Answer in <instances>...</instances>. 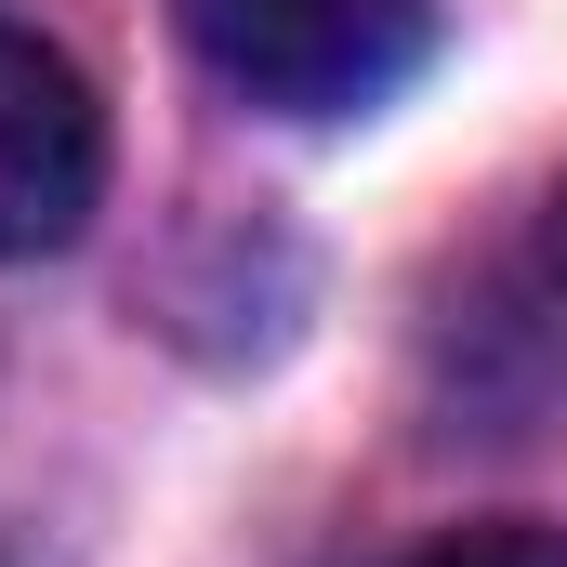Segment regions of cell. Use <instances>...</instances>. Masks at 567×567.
I'll return each instance as SVG.
<instances>
[{
  "label": "cell",
  "mask_w": 567,
  "mask_h": 567,
  "mask_svg": "<svg viewBox=\"0 0 567 567\" xmlns=\"http://www.w3.org/2000/svg\"><path fill=\"white\" fill-rule=\"evenodd\" d=\"M185 40L225 93L278 120H357L423 66L435 0H185Z\"/></svg>",
  "instance_id": "obj_1"
},
{
  "label": "cell",
  "mask_w": 567,
  "mask_h": 567,
  "mask_svg": "<svg viewBox=\"0 0 567 567\" xmlns=\"http://www.w3.org/2000/svg\"><path fill=\"white\" fill-rule=\"evenodd\" d=\"M93 198H106V106H93V80L53 40L0 27V265L66 251L93 225Z\"/></svg>",
  "instance_id": "obj_2"
},
{
  "label": "cell",
  "mask_w": 567,
  "mask_h": 567,
  "mask_svg": "<svg viewBox=\"0 0 567 567\" xmlns=\"http://www.w3.org/2000/svg\"><path fill=\"white\" fill-rule=\"evenodd\" d=\"M423 567H567V528H528V515H502V528H462V542H435Z\"/></svg>",
  "instance_id": "obj_3"
},
{
  "label": "cell",
  "mask_w": 567,
  "mask_h": 567,
  "mask_svg": "<svg viewBox=\"0 0 567 567\" xmlns=\"http://www.w3.org/2000/svg\"><path fill=\"white\" fill-rule=\"evenodd\" d=\"M542 251H555V290H567V185H555V225H542Z\"/></svg>",
  "instance_id": "obj_4"
}]
</instances>
